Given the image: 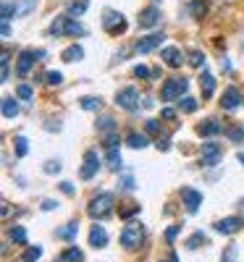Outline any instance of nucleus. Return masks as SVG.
<instances>
[{
  "instance_id": "f257e3e1",
  "label": "nucleus",
  "mask_w": 244,
  "mask_h": 262,
  "mask_svg": "<svg viewBox=\"0 0 244 262\" xmlns=\"http://www.w3.org/2000/svg\"><path fill=\"white\" fill-rule=\"evenodd\" d=\"M113 204H115V197L111 194V191H102V194L92 197V202L87 204V215L92 220H102V218H108V215L113 213Z\"/></svg>"
},
{
  "instance_id": "f03ea898",
  "label": "nucleus",
  "mask_w": 244,
  "mask_h": 262,
  "mask_svg": "<svg viewBox=\"0 0 244 262\" xmlns=\"http://www.w3.org/2000/svg\"><path fill=\"white\" fill-rule=\"evenodd\" d=\"M81 37L84 34V27L79 21H74V16H58L53 24H50V37Z\"/></svg>"
},
{
  "instance_id": "7ed1b4c3",
  "label": "nucleus",
  "mask_w": 244,
  "mask_h": 262,
  "mask_svg": "<svg viewBox=\"0 0 244 262\" xmlns=\"http://www.w3.org/2000/svg\"><path fill=\"white\" fill-rule=\"evenodd\" d=\"M145 241V228L142 223H126L124 231H121V247H126L129 252H134V249H139Z\"/></svg>"
},
{
  "instance_id": "20e7f679",
  "label": "nucleus",
  "mask_w": 244,
  "mask_h": 262,
  "mask_svg": "<svg viewBox=\"0 0 244 262\" xmlns=\"http://www.w3.org/2000/svg\"><path fill=\"white\" fill-rule=\"evenodd\" d=\"M187 89H189V79H184V76H173V79H168L163 84V89H160V100H163V102L181 100Z\"/></svg>"
},
{
  "instance_id": "39448f33",
  "label": "nucleus",
  "mask_w": 244,
  "mask_h": 262,
  "mask_svg": "<svg viewBox=\"0 0 244 262\" xmlns=\"http://www.w3.org/2000/svg\"><path fill=\"white\" fill-rule=\"evenodd\" d=\"M102 27H105L108 34H124L126 31V18L118 14V11H105V16H102Z\"/></svg>"
},
{
  "instance_id": "423d86ee",
  "label": "nucleus",
  "mask_w": 244,
  "mask_h": 262,
  "mask_svg": "<svg viewBox=\"0 0 244 262\" xmlns=\"http://www.w3.org/2000/svg\"><path fill=\"white\" fill-rule=\"evenodd\" d=\"M115 105L124 108V110H129V113H134L139 108V92L134 87H124L118 94H115Z\"/></svg>"
},
{
  "instance_id": "0eeeda50",
  "label": "nucleus",
  "mask_w": 244,
  "mask_h": 262,
  "mask_svg": "<svg viewBox=\"0 0 244 262\" xmlns=\"http://www.w3.org/2000/svg\"><path fill=\"white\" fill-rule=\"evenodd\" d=\"M98 170H100V157H98V152H95V150H89L87 155H84V163H81L79 178H81V181H89Z\"/></svg>"
},
{
  "instance_id": "6e6552de",
  "label": "nucleus",
  "mask_w": 244,
  "mask_h": 262,
  "mask_svg": "<svg viewBox=\"0 0 244 262\" xmlns=\"http://www.w3.org/2000/svg\"><path fill=\"white\" fill-rule=\"evenodd\" d=\"M163 40H165L163 31H155V34H150V37H142V40L134 45V50H137L139 55H147V53H152L155 47H160V45H163Z\"/></svg>"
},
{
  "instance_id": "1a4fd4ad",
  "label": "nucleus",
  "mask_w": 244,
  "mask_h": 262,
  "mask_svg": "<svg viewBox=\"0 0 244 262\" xmlns=\"http://www.w3.org/2000/svg\"><path fill=\"white\" fill-rule=\"evenodd\" d=\"M221 155H223V147L218 142H205L202 144V165L213 168V165H218V160H221Z\"/></svg>"
},
{
  "instance_id": "9d476101",
  "label": "nucleus",
  "mask_w": 244,
  "mask_h": 262,
  "mask_svg": "<svg viewBox=\"0 0 244 262\" xmlns=\"http://www.w3.org/2000/svg\"><path fill=\"white\" fill-rule=\"evenodd\" d=\"M34 63H37V53H34V50H21V53H18V63H16V74L18 76H27Z\"/></svg>"
},
{
  "instance_id": "9b49d317",
  "label": "nucleus",
  "mask_w": 244,
  "mask_h": 262,
  "mask_svg": "<svg viewBox=\"0 0 244 262\" xmlns=\"http://www.w3.org/2000/svg\"><path fill=\"white\" fill-rule=\"evenodd\" d=\"M221 105H223V110H236L239 105H244V97L239 94L236 87H228L226 92H223V97H221Z\"/></svg>"
},
{
  "instance_id": "f8f14e48",
  "label": "nucleus",
  "mask_w": 244,
  "mask_h": 262,
  "mask_svg": "<svg viewBox=\"0 0 244 262\" xmlns=\"http://www.w3.org/2000/svg\"><path fill=\"white\" fill-rule=\"evenodd\" d=\"M181 200H184V204H187L189 213H197L200 204H202V194L197 189H192V186H184L181 189Z\"/></svg>"
},
{
  "instance_id": "ddd939ff",
  "label": "nucleus",
  "mask_w": 244,
  "mask_h": 262,
  "mask_svg": "<svg viewBox=\"0 0 244 262\" xmlns=\"http://www.w3.org/2000/svg\"><path fill=\"white\" fill-rule=\"evenodd\" d=\"M160 24V11L155 5H150V8H145L142 14H139V29H152Z\"/></svg>"
},
{
  "instance_id": "4468645a",
  "label": "nucleus",
  "mask_w": 244,
  "mask_h": 262,
  "mask_svg": "<svg viewBox=\"0 0 244 262\" xmlns=\"http://www.w3.org/2000/svg\"><path fill=\"white\" fill-rule=\"evenodd\" d=\"M242 226H244V218L234 215V218L218 220V223H215V231H218V233H236V231H242Z\"/></svg>"
},
{
  "instance_id": "2eb2a0df",
  "label": "nucleus",
  "mask_w": 244,
  "mask_h": 262,
  "mask_svg": "<svg viewBox=\"0 0 244 262\" xmlns=\"http://www.w3.org/2000/svg\"><path fill=\"white\" fill-rule=\"evenodd\" d=\"M160 55H163V63H165V66H171V68H179L184 63L181 50H179V47H163V53H160Z\"/></svg>"
},
{
  "instance_id": "dca6fc26",
  "label": "nucleus",
  "mask_w": 244,
  "mask_h": 262,
  "mask_svg": "<svg viewBox=\"0 0 244 262\" xmlns=\"http://www.w3.org/2000/svg\"><path fill=\"white\" fill-rule=\"evenodd\" d=\"M197 131L202 134V137H218V134H223V126H221V121H215V118H208L205 123L197 126Z\"/></svg>"
},
{
  "instance_id": "f3484780",
  "label": "nucleus",
  "mask_w": 244,
  "mask_h": 262,
  "mask_svg": "<svg viewBox=\"0 0 244 262\" xmlns=\"http://www.w3.org/2000/svg\"><path fill=\"white\" fill-rule=\"evenodd\" d=\"M108 244V231L102 226H92V231H89V247L100 249Z\"/></svg>"
},
{
  "instance_id": "a211bd4d",
  "label": "nucleus",
  "mask_w": 244,
  "mask_h": 262,
  "mask_svg": "<svg viewBox=\"0 0 244 262\" xmlns=\"http://www.w3.org/2000/svg\"><path fill=\"white\" fill-rule=\"evenodd\" d=\"M200 87H202L205 97H213V92H215V76L208 74V71H202L200 74Z\"/></svg>"
},
{
  "instance_id": "6ab92c4d",
  "label": "nucleus",
  "mask_w": 244,
  "mask_h": 262,
  "mask_svg": "<svg viewBox=\"0 0 244 262\" xmlns=\"http://www.w3.org/2000/svg\"><path fill=\"white\" fill-rule=\"evenodd\" d=\"M126 142H129L131 150H145V147L150 144V139H147V134H137V131H131L129 137H126Z\"/></svg>"
},
{
  "instance_id": "aec40b11",
  "label": "nucleus",
  "mask_w": 244,
  "mask_h": 262,
  "mask_svg": "<svg viewBox=\"0 0 244 262\" xmlns=\"http://www.w3.org/2000/svg\"><path fill=\"white\" fill-rule=\"evenodd\" d=\"M76 233H79V223H66L63 228H58V231H55V236H58V239H63V241H71Z\"/></svg>"
},
{
  "instance_id": "412c9836",
  "label": "nucleus",
  "mask_w": 244,
  "mask_h": 262,
  "mask_svg": "<svg viewBox=\"0 0 244 262\" xmlns=\"http://www.w3.org/2000/svg\"><path fill=\"white\" fill-rule=\"evenodd\" d=\"M18 116V102L14 97H3V118H16Z\"/></svg>"
},
{
  "instance_id": "4be33fe9",
  "label": "nucleus",
  "mask_w": 244,
  "mask_h": 262,
  "mask_svg": "<svg viewBox=\"0 0 244 262\" xmlns=\"http://www.w3.org/2000/svg\"><path fill=\"white\" fill-rule=\"evenodd\" d=\"M79 58H84V50H81L79 45H71V47L63 50V61H66V63H74V61H79Z\"/></svg>"
},
{
  "instance_id": "5701e85b",
  "label": "nucleus",
  "mask_w": 244,
  "mask_h": 262,
  "mask_svg": "<svg viewBox=\"0 0 244 262\" xmlns=\"http://www.w3.org/2000/svg\"><path fill=\"white\" fill-rule=\"evenodd\" d=\"M61 260H63V262H81V260H84V254H81L79 247H68L66 252H63Z\"/></svg>"
},
{
  "instance_id": "b1692460",
  "label": "nucleus",
  "mask_w": 244,
  "mask_h": 262,
  "mask_svg": "<svg viewBox=\"0 0 244 262\" xmlns=\"http://www.w3.org/2000/svg\"><path fill=\"white\" fill-rule=\"evenodd\" d=\"M189 14L195 18H202L205 14H208V0H195V3L189 5Z\"/></svg>"
},
{
  "instance_id": "393cba45",
  "label": "nucleus",
  "mask_w": 244,
  "mask_h": 262,
  "mask_svg": "<svg viewBox=\"0 0 244 262\" xmlns=\"http://www.w3.org/2000/svg\"><path fill=\"white\" fill-rule=\"evenodd\" d=\"M108 168H111V170H121V152L115 150V147L108 150Z\"/></svg>"
},
{
  "instance_id": "a878e982",
  "label": "nucleus",
  "mask_w": 244,
  "mask_h": 262,
  "mask_svg": "<svg viewBox=\"0 0 244 262\" xmlns=\"http://www.w3.org/2000/svg\"><path fill=\"white\" fill-rule=\"evenodd\" d=\"M42 257V247H27V252L21 254V262H37Z\"/></svg>"
},
{
  "instance_id": "bb28decb",
  "label": "nucleus",
  "mask_w": 244,
  "mask_h": 262,
  "mask_svg": "<svg viewBox=\"0 0 244 262\" xmlns=\"http://www.w3.org/2000/svg\"><path fill=\"white\" fill-rule=\"evenodd\" d=\"M68 16H81L87 11V0H74V3H68Z\"/></svg>"
},
{
  "instance_id": "cd10ccee",
  "label": "nucleus",
  "mask_w": 244,
  "mask_h": 262,
  "mask_svg": "<svg viewBox=\"0 0 244 262\" xmlns=\"http://www.w3.org/2000/svg\"><path fill=\"white\" fill-rule=\"evenodd\" d=\"M179 110L181 113H195L197 110V100L195 97H181L179 100Z\"/></svg>"
},
{
  "instance_id": "c85d7f7f",
  "label": "nucleus",
  "mask_w": 244,
  "mask_h": 262,
  "mask_svg": "<svg viewBox=\"0 0 244 262\" xmlns=\"http://www.w3.org/2000/svg\"><path fill=\"white\" fill-rule=\"evenodd\" d=\"M11 241H16V244H27V231H24L21 226H14V228H11Z\"/></svg>"
},
{
  "instance_id": "c756f323",
  "label": "nucleus",
  "mask_w": 244,
  "mask_h": 262,
  "mask_svg": "<svg viewBox=\"0 0 244 262\" xmlns=\"http://www.w3.org/2000/svg\"><path fill=\"white\" fill-rule=\"evenodd\" d=\"M14 150H16V157H24L29 152V144H27V137H16V144H14Z\"/></svg>"
},
{
  "instance_id": "7c9ffc66",
  "label": "nucleus",
  "mask_w": 244,
  "mask_h": 262,
  "mask_svg": "<svg viewBox=\"0 0 244 262\" xmlns=\"http://www.w3.org/2000/svg\"><path fill=\"white\" fill-rule=\"evenodd\" d=\"M134 186H137V184H134V176H121L118 178V189L121 191H134Z\"/></svg>"
},
{
  "instance_id": "2f4dec72",
  "label": "nucleus",
  "mask_w": 244,
  "mask_h": 262,
  "mask_svg": "<svg viewBox=\"0 0 244 262\" xmlns=\"http://www.w3.org/2000/svg\"><path fill=\"white\" fill-rule=\"evenodd\" d=\"M189 63H192L195 68H202V63H205L202 50H192V53H189Z\"/></svg>"
},
{
  "instance_id": "473e14b6",
  "label": "nucleus",
  "mask_w": 244,
  "mask_h": 262,
  "mask_svg": "<svg viewBox=\"0 0 244 262\" xmlns=\"http://www.w3.org/2000/svg\"><path fill=\"white\" fill-rule=\"evenodd\" d=\"M226 137L234 139V142H244V129H239V126H231V129H226Z\"/></svg>"
},
{
  "instance_id": "72a5a7b5",
  "label": "nucleus",
  "mask_w": 244,
  "mask_h": 262,
  "mask_svg": "<svg viewBox=\"0 0 244 262\" xmlns=\"http://www.w3.org/2000/svg\"><path fill=\"white\" fill-rule=\"evenodd\" d=\"M14 14H18V5H16V3H5V5H3V21H11V18H14Z\"/></svg>"
},
{
  "instance_id": "f704fd0d",
  "label": "nucleus",
  "mask_w": 244,
  "mask_h": 262,
  "mask_svg": "<svg viewBox=\"0 0 244 262\" xmlns=\"http://www.w3.org/2000/svg\"><path fill=\"white\" fill-rule=\"evenodd\" d=\"M139 210H142L139 204H124V207H121L118 213H121V218H131V215H137V213H139Z\"/></svg>"
},
{
  "instance_id": "c9c22d12",
  "label": "nucleus",
  "mask_w": 244,
  "mask_h": 262,
  "mask_svg": "<svg viewBox=\"0 0 244 262\" xmlns=\"http://www.w3.org/2000/svg\"><path fill=\"white\" fill-rule=\"evenodd\" d=\"M100 105H102V100H98V97H84L81 100V108H84V110H98Z\"/></svg>"
},
{
  "instance_id": "e433bc0d",
  "label": "nucleus",
  "mask_w": 244,
  "mask_h": 262,
  "mask_svg": "<svg viewBox=\"0 0 244 262\" xmlns=\"http://www.w3.org/2000/svg\"><path fill=\"white\" fill-rule=\"evenodd\" d=\"M98 129H100V131H113V129H115V121H113L111 116L100 118V121H98Z\"/></svg>"
},
{
  "instance_id": "4c0bfd02",
  "label": "nucleus",
  "mask_w": 244,
  "mask_h": 262,
  "mask_svg": "<svg viewBox=\"0 0 244 262\" xmlns=\"http://www.w3.org/2000/svg\"><path fill=\"white\" fill-rule=\"evenodd\" d=\"M45 79H48V84H50V87H58V84L63 81V74H61V71H50L48 76H45Z\"/></svg>"
},
{
  "instance_id": "58836bf2",
  "label": "nucleus",
  "mask_w": 244,
  "mask_h": 262,
  "mask_svg": "<svg viewBox=\"0 0 244 262\" xmlns=\"http://www.w3.org/2000/svg\"><path fill=\"white\" fill-rule=\"evenodd\" d=\"M16 94H18L21 100H32V87H29V84H18V87H16Z\"/></svg>"
},
{
  "instance_id": "ea45409f",
  "label": "nucleus",
  "mask_w": 244,
  "mask_h": 262,
  "mask_svg": "<svg viewBox=\"0 0 244 262\" xmlns=\"http://www.w3.org/2000/svg\"><path fill=\"white\" fill-rule=\"evenodd\" d=\"M202 241H205V233H202V231H197V233H195V236H192V239L187 241V247H189V249H197V247L202 244Z\"/></svg>"
},
{
  "instance_id": "a19ab883",
  "label": "nucleus",
  "mask_w": 244,
  "mask_h": 262,
  "mask_svg": "<svg viewBox=\"0 0 244 262\" xmlns=\"http://www.w3.org/2000/svg\"><path fill=\"white\" fill-rule=\"evenodd\" d=\"M134 76H137V79H147V76H152V71L147 66H142V63H139V66H134Z\"/></svg>"
},
{
  "instance_id": "79ce46f5",
  "label": "nucleus",
  "mask_w": 244,
  "mask_h": 262,
  "mask_svg": "<svg viewBox=\"0 0 244 262\" xmlns=\"http://www.w3.org/2000/svg\"><path fill=\"white\" fill-rule=\"evenodd\" d=\"M179 231H181V226H171L168 231H165V241L173 244V241H176V236H179Z\"/></svg>"
},
{
  "instance_id": "37998d69",
  "label": "nucleus",
  "mask_w": 244,
  "mask_h": 262,
  "mask_svg": "<svg viewBox=\"0 0 244 262\" xmlns=\"http://www.w3.org/2000/svg\"><path fill=\"white\" fill-rule=\"evenodd\" d=\"M234 260H236V247L231 244V247L226 249V252H223V257H221V262H234Z\"/></svg>"
},
{
  "instance_id": "c03bdc74",
  "label": "nucleus",
  "mask_w": 244,
  "mask_h": 262,
  "mask_svg": "<svg viewBox=\"0 0 244 262\" xmlns=\"http://www.w3.org/2000/svg\"><path fill=\"white\" fill-rule=\"evenodd\" d=\"M58 170H61V163H55V160L45 163V173H58Z\"/></svg>"
},
{
  "instance_id": "a18cd8bd",
  "label": "nucleus",
  "mask_w": 244,
  "mask_h": 262,
  "mask_svg": "<svg viewBox=\"0 0 244 262\" xmlns=\"http://www.w3.org/2000/svg\"><path fill=\"white\" fill-rule=\"evenodd\" d=\"M158 150H160V152H168V150H171V139H168V137H160V139H158Z\"/></svg>"
},
{
  "instance_id": "49530a36",
  "label": "nucleus",
  "mask_w": 244,
  "mask_h": 262,
  "mask_svg": "<svg viewBox=\"0 0 244 262\" xmlns=\"http://www.w3.org/2000/svg\"><path fill=\"white\" fill-rule=\"evenodd\" d=\"M145 131H147V134H158V131H160V123H158V121H147V123H145Z\"/></svg>"
},
{
  "instance_id": "de8ad7c7",
  "label": "nucleus",
  "mask_w": 244,
  "mask_h": 262,
  "mask_svg": "<svg viewBox=\"0 0 244 262\" xmlns=\"http://www.w3.org/2000/svg\"><path fill=\"white\" fill-rule=\"evenodd\" d=\"M61 189H63V194H68V197L74 194V184H71V181H63V184H61Z\"/></svg>"
},
{
  "instance_id": "09e8293b",
  "label": "nucleus",
  "mask_w": 244,
  "mask_h": 262,
  "mask_svg": "<svg viewBox=\"0 0 244 262\" xmlns=\"http://www.w3.org/2000/svg\"><path fill=\"white\" fill-rule=\"evenodd\" d=\"M163 118H165V121H173V118H176V110H171V108H163Z\"/></svg>"
},
{
  "instance_id": "8fccbe9b",
  "label": "nucleus",
  "mask_w": 244,
  "mask_h": 262,
  "mask_svg": "<svg viewBox=\"0 0 244 262\" xmlns=\"http://www.w3.org/2000/svg\"><path fill=\"white\" fill-rule=\"evenodd\" d=\"M105 147H108V150H111V147H118V137L111 134V137H108V142H105Z\"/></svg>"
},
{
  "instance_id": "3c124183",
  "label": "nucleus",
  "mask_w": 244,
  "mask_h": 262,
  "mask_svg": "<svg viewBox=\"0 0 244 262\" xmlns=\"http://www.w3.org/2000/svg\"><path fill=\"white\" fill-rule=\"evenodd\" d=\"M55 207H58V204H55L53 200H45V202H42V210H55Z\"/></svg>"
},
{
  "instance_id": "603ef678",
  "label": "nucleus",
  "mask_w": 244,
  "mask_h": 262,
  "mask_svg": "<svg viewBox=\"0 0 244 262\" xmlns=\"http://www.w3.org/2000/svg\"><path fill=\"white\" fill-rule=\"evenodd\" d=\"M3 37H11V24L3 21Z\"/></svg>"
},
{
  "instance_id": "864d4df0",
  "label": "nucleus",
  "mask_w": 244,
  "mask_h": 262,
  "mask_svg": "<svg viewBox=\"0 0 244 262\" xmlns=\"http://www.w3.org/2000/svg\"><path fill=\"white\" fill-rule=\"evenodd\" d=\"M8 215H11V204L5 202V204H3V218H8Z\"/></svg>"
},
{
  "instance_id": "5fc2aeb1",
  "label": "nucleus",
  "mask_w": 244,
  "mask_h": 262,
  "mask_svg": "<svg viewBox=\"0 0 244 262\" xmlns=\"http://www.w3.org/2000/svg\"><path fill=\"white\" fill-rule=\"evenodd\" d=\"M160 262H179V257H176V252H171L168 260H160Z\"/></svg>"
},
{
  "instance_id": "6e6d98bb",
  "label": "nucleus",
  "mask_w": 244,
  "mask_h": 262,
  "mask_svg": "<svg viewBox=\"0 0 244 262\" xmlns=\"http://www.w3.org/2000/svg\"><path fill=\"white\" fill-rule=\"evenodd\" d=\"M239 163L244 165V152H239Z\"/></svg>"
}]
</instances>
